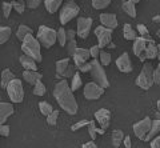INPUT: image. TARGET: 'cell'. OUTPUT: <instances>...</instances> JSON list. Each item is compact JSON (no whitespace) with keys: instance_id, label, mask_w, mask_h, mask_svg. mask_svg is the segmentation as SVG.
Here are the masks:
<instances>
[{"instance_id":"6da1fadb","label":"cell","mask_w":160,"mask_h":148,"mask_svg":"<svg viewBox=\"0 0 160 148\" xmlns=\"http://www.w3.org/2000/svg\"><path fill=\"white\" fill-rule=\"evenodd\" d=\"M53 96L59 103V106L69 115H75L78 112V103L75 99L72 90L66 80H60L53 88Z\"/></svg>"},{"instance_id":"7a4b0ae2","label":"cell","mask_w":160,"mask_h":148,"mask_svg":"<svg viewBox=\"0 0 160 148\" xmlns=\"http://www.w3.org/2000/svg\"><path fill=\"white\" fill-rule=\"evenodd\" d=\"M22 51L24 52V55L32 57L35 62H42L43 57L42 53H40V43L32 35L24 37V40L22 42Z\"/></svg>"},{"instance_id":"3957f363","label":"cell","mask_w":160,"mask_h":148,"mask_svg":"<svg viewBox=\"0 0 160 148\" xmlns=\"http://www.w3.org/2000/svg\"><path fill=\"white\" fill-rule=\"evenodd\" d=\"M89 72H91L92 80L96 83V84H99L100 87H103V88L109 87V81L107 79L106 71H104L103 66L100 64V62L98 60V59H93V60L91 62V71Z\"/></svg>"},{"instance_id":"277c9868","label":"cell","mask_w":160,"mask_h":148,"mask_svg":"<svg viewBox=\"0 0 160 148\" xmlns=\"http://www.w3.org/2000/svg\"><path fill=\"white\" fill-rule=\"evenodd\" d=\"M153 67L151 63H144L143 70L140 72V75L136 79V86H139L142 90H149L153 86Z\"/></svg>"},{"instance_id":"5b68a950","label":"cell","mask_w":160,"mask_h":148,"mask_svg":"<svg viewBox=\"0 0 160 148\" xmlns=\"http://www.w3.org/2000/svg\"><path fill=\"white\" fill-rule=\"evenodd\" d=\"M38 42L44 48H51L56 42V31L46 26H40L38 31Z\"/></svg>"},{"instance_id":"8992f818","label":"cell","mask_w":160,"mask_h":148,"mask_svg":"<svg viewBox=\"0 0 160 148\" xmlns=\"http://www.w3.org/2000/svg\"><path fill=\"white\" fill-rule=\"evenodd\" d=\"M7 93H8V97L11 99L12 103H22L23 99H24V90H23V86H22V81L19 79H12L11 81L8 83L7 86Z\"/></svg>"},{"instance_id":"52a82bcc","label":"cell","mask_w":160,"mask_h":148,"mask_svg":"<svg viewBox=\"0 0 160 148\" xmlns=\"http://www.w3.org/2000/svg\"><path fill=\"white\" fill-rule=\"evenodd\" d=\"M80 12V8L76 3L73 2H67L64 6L62 7V9H60V15H59V19H60V23L63 24V26H66V24L68 22H71L72 19L75 16H78Z\"/></svg>"},{"instance_id":"ba28073f","label":"cell","mask_w":160,"mask_h":148,"mask_svg":"<svg viewBox=\"0 0 160 148\" xmlns=\"http://www.w3.org/2000/svg\"><path fill=\"white\" fill-rule=\"evenodd\" d=\"M95 35H96V39H98V47L104 48V47L108 46V43H111L112 29L100 26V27L95 28Z\"/></svg>"},{"instance_id":"9c48e42d","label":"cell","mask_w":160,"mask_h":148,"mask_svg":"<svg viewBox=\"0 0 160 148\" xmlns=\"http://www.w3.org/2000/svg\"><path fill=\"white\" fill-rule=\"evenodd\" d=\"M103 93H104V88L96 84L95 81L88 83V84H86V88H84V96L88 100H96L100 96H103Z\"/></svg>"},{"instance_id":"30bf717a","label":"cell","mask_w":160,"mask_h":148,"mask_svg":"<svg viewBox=\"0 0 160 148\" xmlns=\"http://www.w3.org/2000/svg\"><path fill=\"white\" fill-rule=\"evenodd\" d=\"M151 123H152V120L149 119V117H144L143 120L135 123L133 124V134L136 135L138 139L144 140V136L147 135L149 127H151Z\"/></svg>"},{"instance_id":"8fae6325","label":"cell","mask_w":160,"mask_h":148,"mask_svg":"<svg viewBox=\"0 0 160 148\" xmlns=\"http://www.w3.org/2000/svg\"><path fill=\"white\" fill-rule=\"evenodd\" d=\"M92 27V19L91 17H79L78 19V36L82 39L88 37Z\"/></svg>"},{"instance_id":"7c38bea8","label":"cell","mask_w":160,"mask_h":148,"mask_svg":"<svg viewBox=\"0 0 160 148\" xmlns=\"http://www.w3.org/2000/svg\"><path fill=\"white\" fill-rule=\"evenodd\" d=\"M95 117H96L98 123L100 124V127L103 128V130H106V128L109 127V121H111V112L106 108H102V110H99L95 112Z\"/></svg>"},{"instance_id":"4fadbf2b","label":"cell","mask_w":160,"mask_h":148,"mask_svg":"<svg viewBox=\"0 0 160 148\" xmlns=\"http://www.w3.org/2000/svg\"><path fill=\"white\" fill-rule=\"evenodd\" d=\"M116 66H118V68H119V71H122V72L128 73V72L132 71V63H131V59H129V56H128L127 52L122 53V55L118 57Z\"/></svg>"},{"instance_id":"5bb4252c","label":"cell","mask_w":160,"mask_h":148,"mask_svg":"<svg viewBox=\"0 0 160 148\" xmlns=\"http://www.w3.org/2000/svg\"><path fill=\"white\" fill-rule=\"evenodd\" d=\"M100 22H102L103 27L109 29H115L118 27V19L113 13H102L100 15Z\"/></svg>"},{"instance_id":"9a60e30c","label":"cell","mask_w":160,"mask_h":148,"mask_svg":"<svg viewBox=\"0 0 160 148\" xmlns=\"http://www.w3.org/2000/svg\"><path fill=\"white\" fill-rule=\"evenodd\" d=\"M144 53H146V59H149V60L159 57V47L155 44V42L152 40V39H149V40L147 42Z\"/></svg>"},{"instance_id":"2e32d148","label":"cell","mask_w":160,"mask_h":148,"mask_svg":"<svg viewBox=\"0 0 160 148\" xmlns=\"http://www.w3.org/2000/svg\"><path fill=\"white\" fill-rule=\"evenodd\" d=\"M12 113H13L12 104H9V103H0V124H4Z\"/></svg>"},{"instance_id":"e0dca14e","label":"cell","mask_w":160,"mask_h":148,"mask_svg":"<svg viewBox=\"0 0 160 148\" xmlns=\"http://www.w3.org/2000/svg\"><path fill=\"white\" fill-rule=\"evenodd\" d=\"M23 77H24V80H26L27 83H29V84H35L36 81L39 80H42V77L43 75L42 73H39L38 71H29V70H26L23 72Z\"/></svg>"},{"instance_id":"ac0fdd59","label":"cell","mask_w":160,"mask_h":148,"mask_svg":"<svg viewBox=\"0 0 160 148\" xmlns=\"http://www.w3.org/2000/svg\"><path fill=\"white\" fill-rule=\"evenodd\" d=\"M160 131V120L156 119V120H152L151 123V127H149V130L147 132V135L144 136V141H149L152 139L153 136H156Z\"/></svg>"},{"instance_id":"d6986e66","label":"cell","mask_w":160,"mask_h":148,"mask_svg":"<svg viewBox=\"0 0 160 148\" xmlns=\"http://www.w3.org/2000/svg\"><path fill=\"white\" fill-rule=\"evenodd\" d=\"M20 63H22V66L26 68V70H29V71H36L38 70L36 62H35L32 57L27 56V55H22V56H20Z\"/></svg>"},{"instance_id":"ffe728a7","label":"cell","mask_w":160,"mask_h":148,"mask_svg":"<svg viewBox=\"0 0 160 148\" xmlns=\"http://www.w3.org/2000/svg\"><path fill=\"white\" fill-rule=\"evenodd\" d=\"M133 52H135V55L139 56L140 53H143L144 52V49H146V46H147V40L144 37H136L133 40Z\"/></svg>"},{"instance_id":"44dd1931","label":"cell","mask_w":160,"mask_h":148,"mask_svg":"<svg viewBox=\"0 0 160 148\" xmlns=\"http://www.w3.org/2000/svg\"><path fill=\"white\" fill-rule=\"evenodd\" d=\"M69 66V59L66 57V59H60V60L56 62V77L60 79V77H63V73L64 71L68 68Z\"/></svg>"},{"instance_id":"7402d4cb","label":"cell","mask_w":160,"mask_h":148,"mask_svg":"<svg viewBox=\"0 0 160 148\" xmlns=\"http://www.w3.org/2000/svg\"><path fill=\"white\" fill-rule=\"evenodd\" d=\"M63 0H44V4H46V8L49 13H55L62 6Z\"/></svg>"},{"instance_id":"603a6c76","label":"cell","mask_w":160,"mask_h":148,"mask_svg":"<svg viewBox=\"0 0 160 148\" xmlns=\"http://www.w3.org/2000/svg\"><path fill=\"white\" fill-rule=\"evenodd\" d=\"M123 11L126 12L128 16L136 17V7H135V3L129 2V0H126V2H123Z\"/></svg>"},{"instance_id":"cb8c5ba5","label":"cell","mask_w":160,"mask_h":148,"mask_svg":"<svg viewBox=\"0 0 160 148\" xmlns=\"http://www.w3.org/2000/svg\"><path fill=\"white\" fill-rule=\"evenodd\" d=\"M28 35H32V29L29 28V27L23 26V24H22V26L18 28V32H16L18 39H19L20 42H23V40H24V37L28 36Z\"/></svg>"},{"instance_id":"d4e9b609","label":"cell","mask_w":160,"mask_h":148,"mask_svg":"<svg viewBox=\"0 0 160 148\" xmlns=\"http://www.w3.org/2000/svg\"><path fill=\"white\" fill-rule=\"evenodd\" d=\"M12 79H15V75L12 73L11 70H4L3 73H2V88H7L8 83L12 80Z\"/></svg>"},{"instance_id":"484cf974","label":"cell","mask_w":160,"mask_h":148,"mask_svg":"<svg viewBox=\"0 0 160 148\" xmlns=\"http://www.w3.org/2000/svg\"><path fill=\"white\" fill-rule=\"evenodd\" d=\"M123 33H124V37L127 39V40H135L138 36H136V32H135V29L132 28L131 24H126L123 28Z\"/></svg>"},{"instance_id":"4316f807","label":"cell","mask_w":160,"mask_h":148,"mask_svg":"<svg viewBox=\"0 0 160 148\" xmlns=\"http://www.w3.org/2000/svg\"><path fill=\"white\" fill-rule=\"evenodd\" d=\"M11 37V28L9 27H0V46L8 42Z\"/></svg>"},{"instance_id":"83f0119b","label":"cell","mask_w":160,"mask_h":148,"mask_svg":"<svg viewBox=\"0 0 160 148\" xmlns=\"http://www.w3.org/2000/svg\"><path fill=\"white\" fill-rule=\"evenodd\" d=\"M123 137H124V134L120 130H115L112 132V144L113 147H120L123 141Z\"/></svg>"},{"instance_id":"f1b7e54d","label":"cell","mask_w":160,"mask_h":148,"mask_svg":"<svg viewBox=\"0 0 160 148\" xmlns=\"http://www.w3.org/2000/svg\"><path fill=\"white\" fill-rule=\"evenodd\" d=\"M82 77H80L79 72H75L72 75V81H71V90L72 91H78L80 87H82Z\"/></svg>"},{"instance_id":"f546056e","label":"cell","mask_w":160,"mask_h":148,"mask_svg":"<svg viewBox=\"0 0 160 148\" xmlns=\"http://www.w3.org/2000/svg\"><path fill=\"white\" fill-rule=\"evenodd\" d=\"M35 87H33V95H36V96H43L44 93H46V86L43 84V81L42 80H39V81H36L33 84Z\"/></svg>"},{"instance_id":"4dcf8cb0","label":"cell","mask_w":160,"mask_h":148,"mask_svg":"<svg viewBox=\"0 0 160 148\" xmlns=\"http://www.w3.org/2000/svg\"><path fill=\"white\" fill-rule=\"evenodd\" d=\"M99 57H100V64L102 66H108L111 63L112 57H111V53H108L107 51H100L99 52Z\"/></svg>"},{"instance_id":"1f68e13d","label":"cell","mask_w":160,"mask_h":148,"mask_svg":"<svg viewBox=\"0 0 160 148\" xmlns=\"http://www.w3.org/2000/svg\"><path fill=\"white\" fill-rule=\"evenodd\" d=\"M112 0H92V7L95 9H104L111 4Z\"/></svg>"},{"instance_id":"d6a6232c","label":"cell","mask_w":160,"mask_h":148,"mask_svg":"<svg viewBox=\"0 0 160 148\" xmlns=\"http://www.w3.org/2000/svg\"><path fill=\"white\" fill-rule=\"evenodd\" d=\"M73 55H76V56H79L80 59H83V60H88L89 57H91V55H89V49H86V48H76L75 49V53Z\"/></svg>"},{"instance_id":"836d02e7","label":"cell","mask_w":160,"mask_h":148,"mask_svg":"<svg viewBox=\"0 0 160 148\" xmlns=\"http://www.w3.org/2000/svg\"><path fill=\"white\" fill-rule=\"evenodd\" d=\"M39 110H40V112H42L44 116H47L48 113H51V112L53 111V108H52V106L49 104V103H47V101H40V103H39Z\"/></svg>"},{"instance_id":"e575fe53","label":"cell","mask_w":160,"mask_h":148,"mask_svg":"<svg viewBox=\"0 0 160 148\" xmlns=\"http://www.w3.org/2000/svg\"><path fill=\"white\" fill-rule=\"evenodd\" d=\"M56 40L59 42L60 47H64L67 43V35H66V31L64 28H60L59 31H56Z\"/></svg>"},{"instance_id":"d590c367","label":"cell","mask_w":160,"mask_h":148,"mask_svg":"<svg viewBox=\"0 0 160 148\" xmlns=\"http://www.w3.org/2000/svg\"><path fill=\"white\" fill-rule=\"evenodd\" d=\"M11 4H12V8L18 13H23L24 9H26V4H24L23 0H12Z\"/></svg>"},{"instance_id":"8d00e7d4","label":"cell","mask_w":160,"mask_h":148,"mask_svg":"<svg viewBox=\"0 0 160 148\" xmlns=\"http://www.w3.org/2000/svg\"><path fill=\"white\" fill-rule=\"evenodd\" d=\"M66 47H67V51H68L69 55L73 56L75 49L78 48V43H76L75 39H69V40H67V43H66Z\"/></svg>"},{"instance_id":"74e56055","label":"cell","mask_w":160,"mask_h":148,"mask_svg":"<svg viewBox=\"0 0 160 148\" xmlns=\"http://www.w3.org/2000/svg\"><path fill=\"white\" fill-rule=\"evenodd\" d=\"M138 32H139V35L146 39L147 42L151 39V36H149V31L147 29L146 26H143V24H138Z\"/></svg>"},{"instance_id":"f35d334b","label":"cell","mask_w":160,"mask_h":148,"mask_svg":"<svg viewBox=\"0 0 160 148\" xmlns=\"http://www.w3.org/2000/svg\"><path fill=\"white\" fill-rule=\"evenodd\" d=\"M58 117H59V111H52L51 113L47 115V123L49 126H56Z\"/></svg>"},{"instance_id":"ab89813d","label":"cell","mask_w":160,"mask_h":148,"mask_svg":"<svg viewBox=\"0 0 160 148\" xmlns=\"http://www.w3.org/2000/svg\"><path fill=\"white\" fill-rule=\"evenodd\" d=\"M87 127H88V132H89V136H91V139L95 140V139H96V126H95V121L91 120L87 124Z\"/></svg>"},{"instance_id":"60d3db41","label":"cell","mask_w":160,"mask_h":148,"mask_svg":"<svg viewBox=\"0 0 160 148\" xmlns=\"http://www.w3.org/2000/svg\"><path fill=\"white\" fill-rule=\"evenodd\" d=\"M11 9H12V4L11 3H7V2H4L3 3V15H4V17H9V15H11Z\"/></svg>"},{"instance_id":"b9f144b4","label":"cell","mask_w":160,"mask_h":148,"mask_svg":"<svg viewBox=\"0 0 160 148\" xmlns=\"http://www.w3.org/2000/svg\"><path fill=\"white\" fill-rule=\"evenodd\" d=\"M152 77H153V84H160V67L153 68Z\"/></svg>"},{"instance_id":"7bdbcfd3","label":"cell","mask_w":160,"mask_h":148,"mask_svg":"<svg viewBox=\"0 0 160 148\" xmlns=\"http://www.w3.org/2000/svg\"><path fill=\"white\" fill-rule=\"evenodd\" d=\"M40 3H42V0H26L27 7H28V8H31V9L38 8V7L40 6Z\"/></svg>"},{"instance_id":"ee69618b","label":"cell","mask_w":160,"mask_h":148,"mask_svg":"<svg viewBox=\"0 0 160 148\" xmlns=\"http://www.w3.org/2000/svg\"><path fill=\"white\" fill-rule=\"evenodd\" d=\"M88 120H80V121H78L76 124H73L72 127H71V130L72 131H78V130H80V128H83V127H87V124H88Z\"/></svg>"},{"instance_id":"f6af8a7d","label":"cell","mask_w":160,"mask_h":148,"mask_svg":"<svg viewBox=\"0 0 160 148\" xmlns=\"http://www.w3.org/2000/svg\"><path fill=\"white\" fill-rule=\"evenodd\" d=\"M151 143H149V146H151L152 148H158V147H160V137L156 135V136H153L151 140H149Z\"/></svg>"},{"instance_id":"bcb514c9","label":"cell","mask_w":160,"mask_h":148,"mask_svg":"<svg viewBox=\"0 0 160 148\" xmlns=\"http://www.w3.org/2000/svg\"><path fill=\"white\" fill-rule=\"evenodd\" d=\"M99 52H100V48L98 46H93L91 49H89V55H91V57H93V59H98Z\"/></svg>"},{"instance_id":"7dc6e473","label":"cell","mask_w":160,"mask_h":148,"mask_svg":"<svg viewBox=\"0 0 160 148\" xmlns=\"http://www.w3.org/2000/svg\"><path fill=\"white\" fill-rule=\"evenodd\" d=\"M9 135V127L6 124H0V136H8Z\"/></svg>"},{"instance_id":"c3c4849f","label":"cell","mask_w":160,"mask_h":148,"mask_svg":"<svg viewBox=\"0 0 160 148\" xmlns=\"http://www.w3.org/2000/svg\"><path fill=\"white\" fill-rule=\"evenodd\" d=\"M73 73H75L73 67H72V66H68V68H67V70L64 71V73H63V77H72Z\"/></svg>"},{"instance_id":"681fc988","label":"cell","mask_w":160,"mask_h":148,"mask_svg":"<svg viewBox=\"0 0 160 148\" xmlns=\"http://www.w3.org/2000/svg\"><path fill=\"white\" fill-rule=\"evenodd\" d=\"M79 70L82 72H89V71H91V63H87V62L83 63L82 66L79 67Z\"/></svg>"},{"instance_id":"f907efd6","label":"cell","mask_w":160,"mask_h":148,"mask_svg":"<svg viewBox=\"0 0 160 148\" xmlns=\"http://www.w3.org/2000/svg\"><path fill=\"white\" fill-rule=\"evenodd\" d=\"M72 57H73V62H75V66H76L78 68H79L80 66H82V64H83V63H86V60H83V59H80V57H79V56H76V55H73Z\"/></svg>"},{"instance_id":"816d5d0a","label":"cell","mask_w":160,"mask_h":148,"mask_svg":"<svg viewBox=\"0 0 160 148\" xmlns=\"http://www.w3.org/2000/svg\"><path fill=\"white\" fill-rule=\"evenodd\" d=\"M66 35H67V40H69V39H75L76 32H75L73 29H68V31H66Z\"/></svg>"},{"instance_id":"f5cc1de1","label":"cell","mask_w":160,"mask_h":148,"mask_svg":"<svg viewBox=\"0 0 160 148\" xmlns=\"http://www.w3.org/2000/svg\"><path fill=\"white\" fill-rule=\"evenodd\" d=\"M123 141H124V146H126L127 148L131 147V137H129V136H124L123 137Z\"/></svg>"},{"instance_id":"db71d44e","label":"cell","mask_w":160,"mask_h":148,"mask_svg":"<svg viewBox=\"0 0 160 148\" xmlns=\"http://www.w3.org/2000/svg\"><path fill=\"white\" fill-rule=\"evenodd\" d=\"M83 148H96V143L88 141V143H86V144H83Z\"/></svg>"},{"instance_id":"11a10c76","label":"cell","mask_w":160,"mask_h":148,"mask_svg":"<svg viewBox=\"0 0 160 148\" xmlns=\"http://www.w3.org/2000/svg\"><path fill=\"white\" fill-rule=\"evenodd\" d=\"M104 131H106V130H103V128H96V134L103 135V134H104Z\"/></svg>"},{"instance_id":"9f6ffc18","label":"cell","mask_w":160,"mask_h":148,"mask_svg":"<svg viewBox=\"0 0 160 148\" xmlns=\"http://www.w3.org/2000/svg\"><path fill=\"white\" fill-rule=\"evenodd\" d=\"M159 22H160V16H159V15H156V16L153 17V23H159Z\"/></svg>"},{"instance_id":"6f0895ef","label":"cell","mask_w":160,"mask_h":148,"mask_svg":"<svg viewBox=\"0 0 160 148\" xmlns=\"http://www.w3.org/2000/svg\"><path fill=\"white\" fill-rule=\"evenodd\" d=\"M107 47H109V48H115V44L113 43H108V46Z\"/></svg>"},{"instance_id":"680465c9","label":"cell","mask_w":160,"mask_h":148,"mask_svg":"<svg viewBox=\"0 0 160 148\" xmlns=\"http://www.w3.org/2000/svg\"><path fill=\"white\" fill-rule=\"evenodd\" d=\"M129 2H132V3L136 4V3H139V2H140V0H129Z\"/></svg>"},{"instance_id":"91938a15","label":"cell","mask_w":160,"mask_h":148,"mask_svg":"<svg viewBox=\"0 0 160 148\" xmlns=\"http://www.w3.org/2000/svg\"><path fill=\"white\" fill-rule=\"evenodd\" d=\"M124 2H126V0H124Z\"/></svg>"},{"instance_id":"94428289","label":"cell","mask_w":160,"mask_h":148,"mask_svg":"<svg viewBox=\"0 0 160 148\" xmlns=\"http://www.w3.org/2000/svg\"><path fill=\"white\" fill-rule=\"evenodd\" d=\"M68 2H69V0H68Z\"/></svg>"}]
</instances>
